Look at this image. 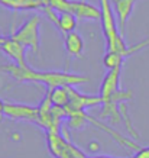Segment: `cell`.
<instances>
[{
  "instance_id": "cell-12",
  "label": "cell",
  "mask_w": 149,
  "mask_h": 158,
  "mask_svg": "<svg viewBox=\"0 0 149 158\" xmlns=\"http://www.w3.org/2000/svg\"><path fill=\"white\" fill-rule=\"evenodd\" d=\"M49 91H51V100H52L54 106H57V107H67L68 103H70L68 87H57V89Z\"/></svg>"
},
{
  "instance_id": "cell-2",
  "label": "cell",
  "mask_w": 149,
  "mask_h": 158,
  "mask_svg": "<svg viewBox=\"0 0 149 158\" xmlns=\"http://www.w3.org/2000/svg\"><path fill=\"white\" fill-rule=\"evenodd\" d=\"M100 10H101V29L103 35L106 38V52L116 51L123 58L127 57V48L125 45L123 36L120 31L117 29V19L115 16V10L110 6L109 0H100Z\"/></svg>"
},
{
  "instance_id": "cell-9",
  "label": "cell",
  "mask_w": 149,
  "mask_h": 158,
  "mask_svg": "<svg viewBox=\"0 0 149 158\" xmlns=\"http://www.w3.org/2000/svg\"><path fill=\"white\" fill-rule=\"evenodd\" d=\"M136 0H113V9L116 13V19L119 20V28H120V35L123 36L126 29V23L129 20L133 5Z\"/></svg>"
},
{
  "instance_id": "cell-1",
  "label": "cell",
  "mask_w": 149,
  "mask_h": 158,
  "mask_svg": "<svg viewBox=\"0 0 149 158\" xmlns=\"http://www.w3.org/2000/svg\"><path fill=\"white\" fill-rule=\"evenodd\" d=\"M2 71H6L10 77H13L16 81L19 83H41L46 86L49 90H54L57 87H72L78 86L83 83H88L90 78L86 76L74 74L68 71H39L34 68L19 67L16 64H9V65H2Z\"/></svg>"
},
{
  "instance_id": "cell-6",
  "label": "cell",
  "mask_w": 149,
  "mask_h": 158,
  "mask_svg": "<svg viewBox=\"0 0 149 158\" xmlns=\"http://www.w3.org/2000/svg\"><path fill=\"white\" fill-rule=\"evenodd\" d=\"M68 93H70V103L65 107L67 115H72V113H78V112H84L86 109L96 105H103V99L100 96H87V94H81L77 90H74L72 87H68Z\"/></svg>"
},
{
  "instance_id": "cell-3",
  "label": "cell",
  "mask_w": 149,
  "mask_h": 158,
  "mask_svg": "<svg viewBox=\"0 0 149 158\" xmlns=\"http://www.w3.org/2000/svg\"><path fill=\"white\" fill-rule=\"evenodd\" d=\"M52 9L62 13L68 12L72 13L77 19L83 20H100L101 19V10L100 7L90 5L83 0H49V5Z\"/></svg>"
},
{
  "instance_id": "cell-7",
  "label": "cell",
  "mask_w": 149,
  "mask_h": 158,
  "mask_svg": "<svg viewBox=\"0 0 149 158\" xmlns=\"http://www.w3.org/2000/svg\"><path fill=\"white\" fill-rule=\"evenodd\" d=\"M0 51L5 52L13 61V64L19 67H28L26 64V48L18 41L12 39L10 36H3L0 39Z\"/></svg>"
},
{
  "instance_id": "cell-4",
  "label": "cell",
  "mask_w": 149,
  "mask_h": 158,
  "mask_svg": "<svg viewBox=\"0 0 149 158\" xmlns=\"http://www.w3.org/2000/svg\"><path fill=\"white\" fill-rule=\"evenodd\" d=\"M39 16H32L28 19L18 31L10 35V38L22 44L25 48H30L35 54L39 55Z\"/></svg>"
},
{
  "instance_id": "cell-11",
  "label": "cell",
  "mask_w": 149,
  "mask_h": 158,
  "mask_svg": "<svg viewBox=\"0 0 149 158\" xmlns=\"http://www.w3.org/2000/svg\"><path fill=\"white\" fill-rule=\"evenodd\" d=\"M55 26L64 35L70 34V32H74L75 26H77V18L72 13L62 12V13H59V16H58V22L55 23Z\"/></svg>"
},
{
  "instance_id": "cell-14",
  "label": "cell",
  "mask_w": 149,
  "mask_h": 158,
  "mask_svg": "<svg viewBox=\"0 0 149 158\" xmlns=\"http://www.w3.org/2000/svg\"><path fill=\"white\" fill-rule=\"evenodd\" d=\"M2 38H3V35H2V32H0V39H2Z\"/></svg>"
},
{
  "instance_id": "cell-5",
  "label": "cell",
  "mask_w": 149,
  "mask_h": 158,
  "mask_svg": "<svg viewBox=\"0 0 149 158\" xmlns=\"http://www.w3.org/2000/svg\"><path fill=\"white\" fill-rule=\"evenodd\" d=\"M2 116L12 120H26V122H34L38 125V107L23 103H13V102H5V109Z\"/></svg>"
},
{
  "instance_id": "cell-10",
  "label": "cell",
  "mask_w": 149,
  "mask_h": 158,
  "mask_svg": "<svg viewBox=\"0 0 149 158\" xmlns=\"http://www.w3.org/2000/svg\"><path fill=\"white\" fill-rule=\"evenodd\" d=\"M64 47H65L70 57L81 58L83 52H84V39L75 31L70 32V34L64 35Z\"/></svg>"
},
{
  "instance_id": "cell-8",
  "label": "cell",
  "mask_w": 149,
  "mask_h": 158,
  "mask_svg": "<svg viewBox=\"0 0 149 158\" xmlns=\"http://www.w3.org/2000/svg\"><path fill=\"white\" fill-rule=\"evenodd\" d=\"M120 70H122V67L109 70L107 74L104 76L103 81H101V86H100V93H99V96L103 100L111 97L115 93H117V91L120 90Z\"/></svg>"
},
{
  "instance_id": "cell-13",
  "label": "cell",
  "mask_w": 149,
  "mask_h": 158,
  "mask_svg": "<svg viewBox=\"0 0 149 158\" xmlns=\"http://www.w3.org/2000/svg\"><path fill=\"white\" fill-rule=\"evenodd\" d=\"M3 109H5V102L0 100V116H2V113H3Z\"/></svg>"
},
{
  "instance_id": "cell-15",
  "label": "cell",
  "mask_w": 149,
  "mask_h": 158,
  "mask_svg": "<svg viewBox=\"0 0 149 158\" xmlns=\"http://www.w3.org/2000/svg\"><path fill=\"white\" fill-rule=\"evenodd\" d=\"M83 2H86V0H83Z\"/></svg>"
}]
</instances>
